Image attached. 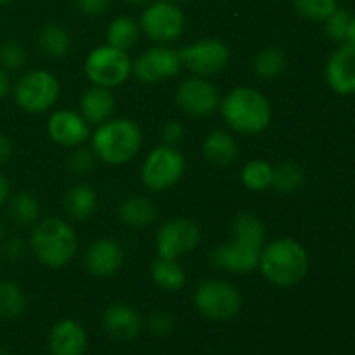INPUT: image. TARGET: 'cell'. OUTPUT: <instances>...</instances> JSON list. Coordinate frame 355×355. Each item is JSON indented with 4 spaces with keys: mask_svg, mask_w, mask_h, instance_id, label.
Masks as SVG:
<instances>
[{
    "mask_svg": "<svg viewBox=\"0 0 355 355\" xmlns=\"http://www.w3.org/2000/svg\"><path fill=\"white\" fill-rule=\"evenodd\" d=\"M76 9L85 16H101L111 6V0H75Z\"/></svg>",
    "mask_w": 355,
    "mask_h": 355,
    "instance_id": "74e56055",
    "label": "cell"
},
{
    "mask_svg": "<svg viewBox=\"0 0 355 355\" xmlns=\"http://www.w3.org/2000/svg\"><path fill=\"white\" fill-rule=\"evenodd\" d=\"M350 12L347 9H336L328 19L324 21L326 23V33L331 40L335 42H345L347 38V30H349V23H350Z\"/></svg>",
    "mask_w": 355,
    "mask_h": 355,
    "instance_id": "836d02e7",
    "label": "cell"
},
{
    "mask_svg": "<svg viewBox=\"0 0 355 355\" xmlns=\"http://www.w3.org/2000/svg\"><path fill=\"white\" fill-rule=\"evenodd\" d=\"M30 248L40 263L61 269L73 260L78 250V238L71 225L58 217L37 222L30 236Z\"/></svg>",
    "mask_w": 355,
    "mask_h": 355,
    "instance_id": "277c9868",
    "label": "cell"
},
{
    "mask_svg": "<svg viewBox=\"0 0 355 355\" xmlns=\"http://www.w3.org/2000/svg\"><path fill=\"white\" fill-rule=\"evenodd\" d=\"M194 305L210 321H229L241 311L243 297L229 281L207 279L194 291Z\"/></svg>",
    "mask_w": 355,
    "mask_h": 355,
    "instance_id": "8992f818",
    "label": "cell"
},
{
    "mask_svg": "<svg viewBox=\"0 0 355 355\" xmlns=\"http://www.w3.org/2000/svg\"><path fill=\"white\" fill-rule=\"evenodd\" d=\"M10 156H12V144H10L9 137L0 132V166L6 165Z\"/></svg>",
    "mask_w": 355,
    "mask_h": 355,
    "instance_id": "ab89813d",
    "label": "cell"
},
{
    "mask_svg": "<svg viewBox=\"0 0 355 355\" xmlns=\"http://www.w3.org/2000/svg\"><path fill=\"white\" fill-rule=\"evenodd\" d=\"M148 328L155 336L165 338V336H168L175 329V319H173V315L170 312L156 311L149 315Z\"/></svg>",
    "mask_w": 355,
    "mask_h": 355,
    "instance_id": "d590c367",
    "label": "cell"
},
{
    "mask_svg": "<svg viewBox=\"0 0 355 355\" xmlns=\"http://www.w3.org/2000/svg\"><path fill=\"white\" fill-rule=\"evenodd\" d=\"M127 3H132V6H142V3H148L151 0H125Z\"/></svg>",
    "mask_w": 355,
    "mask_h": 355,
    "instance_id": "ee69618b",
    "label": "cell"
},
{
    "mask_svg": "<svg viewBox=\"0 0 355 355\" xmlns=\"http://www.w3.org/2000/svg\"><path fill=\"white\" fill-rule=\"evenodd\" d=\"M59 97V82L47 69H33L17 80L14 87L16 104L26 113H45Z\"/></svg>",
    "mask_w": 355,
    "mask_h": 355,
    "instance_id": "30bf717a",
    "label": "cell"
},
{
    "mask_svg": "<svg viewBox=\"0 0 355 355\" xmlns=\"http://www.w3.org/2000/svg\"><path fill=\"white\" fill-rule=\"evenodd\" d=\"M201 241V229L187 217L166 220L156 234V252L162 259L177 260L179 257L193 252Z\"/></svg>",
    "mask_w": 355,
    "mask_h": 355,
    "instance_id": "7c38bea8",
    "label": "cell"
},
{
    "mask_svg": "<svg viewBox=\"0 0 355 355\" xmlns=\"http://www.w3.org/2000/svg\"><path fill=\"white\" fill-rule=\"evenodd\" d=\"M347 44L354 45L355 47V16L350 17V23H349V30H347Z\"/></svg>",
    "mask_w": 355,
    "mask_h": 355,
    "instance_id": "7bdbcfd3",
    "label": "cell"
},
{
    "mask_svg": "<svg viewBox=\"0 0 355 355\" xmlns=\"http://www.w3.org/2000/svg\"><path fill=\"white\" fill-rule=\"evenodd\" d=\"M205 158L215 166H229L238 159V144L229 132L214 130L203 142Z\"/></svg>",
    "mask_w": 355,
    "mask_h": 355,
    "instance_id": "44dd1931",
    "label": "cell"
},
{
    "mask_svg": "<svg viewBox=\"0 0 355 355\" xmlns=\"http://www.w3.org/2000/svg\"><path fill=\"white\" fill-rule=\"evenodd\" d=\"M170 2H175V3H182V2H189V0H170Z\"/></svg>",
    "mask_w": 355,
    "mask_h": 355,
    "instance_id": "c3c4849f",
    "label": "cell"
},
{
    "mask_svg": "<svg viewBox=\"0 0 355 355\" xmlns=\"http://www.w3.org/2000/svg\"><path fill=\"white\" fill-rule=\"evenodd\" d=\"M272 177L274 166L266 159H252L241 170L243 186L250 191H255V193L272 187Z\"/></svg>",
    "mask_w": 355,
    "mask_h": 355,
    "instance_id": "83f0119b",
    "label": "cell"
},
{
    "mask_svg": "<svg viewBox=\"0 0 355 355\" xmlns=\"http://www.w3.org/2000/svg\"><path fill=\"white\" fill-rule=\"evenodd\" d=\"M305 184V172L298 163L283 162L274 168L272 187L283 194H293Z\"/></svg>",
    "mask_w": 355,
    "mask_h": 355,
    "instance_id": "4dcf8cb0",
    "label": "cell"
},
{
    "mask_svg": "<svg viewBox=\"0 0 355 355\" xmlns=\"http://www.w3.org/2000/svg\"><path fill=\"white\" fill-rule=\"evenodd\" d=\"M87 349V333L80 322L62 319L49 333L51 355H83Z\"/></svg>",
    "mask_w": 355,
    "mask_h": 355,
    "instance_id": "d6986e66",
    "label": "cell"
},
{
    "mask_svg": "<svg viewBox=\"0 0 355 355\" xmlns=\"http://www.w3.org/2000/svg\"><path fill=\"white\" fill-rule=\"evenodd\" d=\"M326 80L333 92L340 96L355 94V47L350 44L342 45L333 52L326 64Z\"/></svg>",
    "mask_w": 355,
    "mask_h": 355,
    "instance_id": "e0dca14e",
    "label": "cell"
},
{
    "mask_svg": "<svg viewBox=\"0 0 355 355\" xmlns=\"http://www.w3.org/2000/svg\"><path fill=\"white\" fill-rule=\"evenodd\" d=\"M142 146V132L130 118H110L97 125L92 135V149L97 159L107 165L132 162Z\"/></svg>",
    "mask_w": 355,
    "mask_h": 355,
    "instance_id": "5b68a950",
    "label": "cell"
},
{
    "mask_svg": "<svg viewBox=\"0 0 355 355\" xmlns=\"http://www.w3.org/2000/svg\"><path fill=\"white\" fill-rule=\"evenodd\" d=\"M114 111V97L106 87L94 85L80 99V114L89 125H101L111 118Z\"/></svg>",
    "mask_w": 355,
    "mask_h": 355,
    "instance_id": "ffe728a7",
    "label": "cell"
},
{
    "mask_svg": "<svg viewBox=\"0 0 355 355\" xmlns=\"http://www.w3.org/2000/svg\"><path fill=\"white\" fill-rule=\"evenodd\" d=\"M162 135H163V144L177 146L184 137L182 123L177 120L166 121L165 127H163V130H162Z\"/></svg>",
    "mask_w": 355,
    "mask_h": 355,
    "instance_id": "f35d334b",
    "label": "cell"
},
{
    "mask_svg": "<svg viewBox=\"0 0 355 355\" xmlns=\"http://www.w3.org/2000/svg\"><path fill=\"white\" fill-rule=\"evenodd\" d=\"M180 68H182V62H180L179 51L162 44L142 52L132 62V73L135 78L149 85L173 78L180 71Z\"/></svg>",
    "mask_w": 355,
    "mask_h": 355,
    "instance_id": "4fadbf2b",
    "label": "cell"
},
{
    "mask_svg": "<svg viewBox=\"0 0 355 355\" xmlns=\"http://www.w3.org/2000/svg\"><path fill=\"white\" fill-rule=\"evenodd\" d=\"M186 172V159L175 146L159 144L146 156L141 177L149 191H166L175 186Z\"/></svg>",
    "mask_w": 355,
    "mask_h": 355,
    "instance_id": "52a82bcc",
    "label": "cell"
},
{
    "mask_svg": "<svg viewBox=\"0 0 355 355\" xmlns=\"http://www.w3.org/2000/svg\"><path fill=\"white\" fill-rule=\"evenodd\" d=\"M103 326L107 335L118 342H132L142 329L141 314L127 304H111L103 314Z\"/></svg>",
    "mask_w": 355,
    "mask_h": 355,
    "instance_id": "ac0fdd59",
    "label": "cell"
},
{
    "mask_svg": "<svg viewBox=\"0 0 355 355\" xmlns=\"http://www.w3.org/2000/svg\"><path fill=\"white\" fill-rule=\"evenodd\" d=\"M9 215L12 222L17 225H33L38 222V215H40V203L37 198L28 191H21V193L14 194L12 200L9 203Z\"/></svg>",
    "mask_w": 355,
    "mask_h": 355,
    "instance_id": "f1b7e54d",
    "label": "cell"
},
{
    "mask_svg": "<svg viewBox=\"0 0 355 355\" xmlns=\"http://www.w3.org/2000/svg\"><path fill=\"white\" fill-rule=\"evenodd\" d=\"M139 33H141V28H139V23H135L134 17L120 16L111 21L107 26V45L120 51H130L139 42Z\"/></svg>",
    "mask_w": 355,
    "mask_h": 355,
    "instance_id": "d4e9b609",
    "label": "cell"
},
{
    "mask_svg": "<svg viewBox=\"0 0 355 355\" xmlns=\"http://www.w3.org/2000/svg\"><path fill=\"white\" fill-rule=\"evenodd\" d=\"M177 104L191 116H210L220 107V92L210 80L203 76L184 80L177 89Z\"/></svg>",
    "mask_w": 355,
    "mask_h": 355,
    "instance_id": "5bb4252c",
    "label": "cell"
},
{
    "mask_svg": "<svg viewBox=\"0 0 355 355\" xmlns=\"http://www.w3.org/2000/svg\"><path fill=\"white\" fill-rule=\"evenodd\" d=\"M38 47L42 49L47 58L59 59L66 55L71 47V38L66 28H62L58 23H47L40 30L38 35Z\"/></svg>",
    "mask_w": 355,
    "mask_h": 355,
    "instance_id": "484cf974",
    "label": "cell"
},
{
    "mask_svg": "<svg viewBox=\"0 0 355 355\" xmlns=\"http://www.w3.org/2000/svg\"><path fill=\"white\" fill-rule=\"evenodd\" d=\"M151 277L162 290L179 291L186 284V270L177 260L158 259L151 263Z\"/></svg>",
    "mask_w": 355,
    "mask_h": 355,
    "instance_id": "cb8c5ba5",
    "label": "cell"
},
{
    "mask_svg": "<svg viewBox=\"0 0 355 355\" xmlns=\"http://www.w3.org/2000/svg\"><path fill=\"white\" fill-rule=\"evenodd\" d=\"M47 132L54 142L64 148L82 146L90 137V125L80 113L61 110L52 113L47 121Z\"/></svg>",
    "mask_w": 355,
    "mask_h": 355,
    "instance_id": "9a60e30c",
    "label": "cell"
},
{
    "mask_svg": "<svg viewBox=\"0 0 355 355\" xmlns=\"http://www.w3.org/2000/svg\"><path fill=\"white\" fill-rule=\"evenodd\" d=\"M132 73V59L127 51H120L111 45L96 47L85 59V75L94 85L113 87L127 82Z\"/></svg>",
    "mask_w": 355,
    "mask_h": 355,
    "instance_id": "9c48e42d",
    "label": "cell"
},
{
    "mask_svg": "<svg viewBox=\"0 0 355 355\" xmlns=\"http://www.w3.org/2000/svg\"><path fill=\"white\" fill-rule=\"evenodd\" d=\"M0 355H10L9 352H7L6 349H2V347H0Z\"/></svg>",
    "mask_w": 355,
    "mask_h": 355,
    "instance_id": "7dc6e473",
    "label": "cell"
},
{
    "mask_svg": "<svg viewBox=\"0 0 355 355\" xmlns=\"http://www.w3.org/2000/svg\"><path fill=\"white\" fill-rule=\"evenodd\" d=\"M120 220L132 229H144L151 225L158 217L155 203L144 196H130L121 201L118 208Z\"/></svg>",
    "mask_w": 355,
    "mask_h": 355,
    "instance_id": "7402d4cb",
    "label": "cell"
},
{
    "mask_svg": "<svg viewBox=\"0 0 355 355\" xmlns=\"http://www.w3.org/2000/svg\"><path fill=\"white\" fill-rule=\"evenodd\" d=\"M0 253L9 262H17L24 255V243L19 238H7L0 241Z\"/></svg>",
    "mask_w": 355,
    "mask_h": 355,
    "instance_id": "8d00e7d4",
    "label": "cell"
},
{
    "mask_svg": "<svg viewBox=\"0 0 355 355\" xmlns=\"http://www.w3.org/2000/svg\"><path fill=\"white\" fill-rule=\"evenodd\" d=\"M97 208V193L89 184H76L66 193L64 210L69 218L83 222L94 215Z\"/></svg>",
    "mask_w": 355,
    "mask_h": 355,
    "instance_id": "603a6c76",
    "label": "cell"
},
{
    "mask_svg": "<svg viewBox=\"0 0 355 355\" xmlns=\"http://www.w3.org/2000/svg\"><path fill=\"white\" fill-rule=\"evenodd\" d=\"M26 62V51L21 44L16 40H7L0 45V64L3 69L9 71H16V69L23 68Z\"/></svg>",
    "mask_w": 355,
    "mask_h": 355,
    "instance_id": "d6a6232c",
    "label": "cell"
},
{
    "mask_svg": "<svg viewBox=\"0 0 355 355\" xmlns=\"http://www.w3.org/2000/svg\"><path fill=\"white\" fill-rule=\"evenodd\" d=\"M288 58L286 52L281 47H266L253 59V69L260 78L272 80L279 76L286 69Z\"/></svg>",
    "mask_w": 355,
    "mask_h": 355,
    "instance_id": "4316f807",
    "label": "cell"
},
{
    "mask_svg": "<svg viewBox=\"0 0 355 355\" xmlns=\"http://www.w3.org/2000/svg\"><path fill=\"white\" fill-rule=\"evenodd\" d=\"M3 236H6V227H3V224L0 222V241L3 239Z\"/></svg>",
    "mask_w": 355,
    "mask_h": 355,
    "instance_id": "f6af8a7d",
    "label": "cell"
},
{
    "mask_svg": "<svg viewBox=\"0 0 355 355\" xmlns=\"http://www.w3.org/2000/svg\"><path fill=\"white\" fill-rule=\"evenodd\" d=\"M14 0H0V6H9V3H12Z\"/></svg>",
    "mask_w": 355,
    "mask_h": 355,
    "instance_id": "bcb514c9",
    "label": "cell"
},
{
    "mask_svg": "<svg viewBox=\"0 0 355 355\" xmlns=\"http://www.w3.org/2000/svg\"><path fill=\"white\" fill-rule=\"evenodd\" d=\"M9 90H10L9 76H7V73L0 68V99H3V97L7 96V94H9Z\"/></svg>",
    "mask_w": 355,
    "mask_h": 355,
    "instance_id": "60d3db41",
    "label": "cell"
},
{
    "mask_svg": "<svg viewBox=\"0 0 355 355\" xmlns=\"http://www.w3.org/2000/svg\"><path fill=\"white\" fill-rule=\"evenodd\" d=\"M9 193H10L9 180H7L6 177L0 173V207H2V205L7 201V198H9Z\"/></svg>",
    "mask_w": 355,
    "mask_h": 355,
    "instance_id": "b9f144b4",
    "label": "cell"
},
{
    "mask_svg": "<svg viewBox=\"0 0 355 355\" xmlns=\"http://www.w3.org/2000/svg\"><path fill=\"white\" fill-rule=\"evenodd\" d=\"M97 162V156L92 148H83V146H76L75 151L69 155L68 166L71 172L75 173H89L94 168Z\"/></svg>",
    "mask_w": 355,
    "mask_h": 355,
    "instance_id": "e575fe53",
    "label": "cell"
},
{
    "mask_svg": "<svg viewBox=\"0 0 355 355\" xmlns=\"http://www.w3.org/2000/svg\"><path fill=\"white\" fill-rule=\"evenodd\" d=\"M293 7L305 19L322 23L338 9V0H293Z\"/></svg>",
    "mask_w": 355,
    "mask_h": 355,
    "instance_id": "1f68e13d",
    "label": "cell"
},
{
    "mask_svg": "<svg viewBox=\"0 0 355 355\" xmlns=\"http://www.w3.org/2000/svg\"><path fill=\"white\" fill-rule=\"evenodd\" d=\"M26 311V297L19 284L0 281V318L17 319Z\"/></svg>",
    "mask_w": 355,
    "mask_h": 355,
    "instance_id": "f546056e",
    "label": "cell"
},
{
    "mask_svg": "<svg viewBox=\"0 0 355 355\" xmlns=\"http://www.w3.org/2000/svg\"><path fill=\"white\" fill-rule=\"evenodd\" d=\"M139 28L149 40L166 45L182 37L186 16L175 2L156 0L142 10Z\"/></svg>",
    "mask_w": 355,
    "mask_h": 355,
    "instance_id": "ba28073f",
    "label": "cell"
},
{
    "mask_svg": "<svg viewBox=\"0 0 355 355\" xmlns=\"http://www.w3.org/2000/svg\"><path fill=\"white\" fill-rule=\"evenodd\" d=\"M224 120L234 132L243 135H259L272 120L269 99L252 87H236L220 103Z\"/></svg>",
    "mask_w": 355,
    "mask_h": 355,
    "instance_id": "7a4b0ae2",
    "label": "cell"
},
{
    "mask_svg": "<svg viewBox=\"0 0 355 355\" xmlns=\"http://www.w3.org/2000/svg\"><path fill=\"white\" fill-rule=\"evenodd\" d=\"M231 241L215 246L210 260L217 269L234 274L252 272L259 267L266 246V227L253 214H239L232 222Z\"/></svg>",
    "mask_w": 355,
    "mask_h": 355,
    "instance_id": "6da1fadb",
    "label": "cell"
},
{
    "mask_svg": "<svg viewBox=\"0 0 355 355\" xmlns=\"http://www.w3.org/2000/svg\"><path fill=\"white\" fill-rule=\"evenodd\" d=\"M123 266V250L114 239L101 238L85 252V267L92 276L111 277Z\"/></svg>",
    "mask_w": 355,
    "mask_h": 355,
    "instance_id": "2e32d148",
    "label": "cell"
},
{
    "mask_svg": "<svg viewBox=\"0 0 355 355\" xmlns=\"http://www.w3.org/2000/svg\"><path fill=\"white\" fill-rule=\"evenodd\" d=\"M259 267L270 284L277 288H291L307 276L309 255L297 239L279 238L272 243H266Z\"/></svg>",
    "mask_w": 355,
    "mask_h": 355,
    "instance_id": "3957f363",
    "label": "cell"
},
{
    "mask_svg": "<svg viewBox=\"0 0 355 355\" xmlns=\"http://www.w3.org/2000/svg\"><path fill=\"white\" fill-rule=\"evenodd\" d=\"M180 62L196 76H215L227 68L231 51L217 38H201L179 51Z\"/></svg>",
    "mask_w": 355,
    "mask_h": 355,
    "instance_id": "8fae6325",
    "label": "cell"
}]
</instances>
